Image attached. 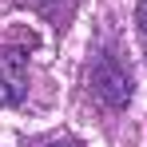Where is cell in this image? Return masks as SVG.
Here are the masks:
<instances>
[{
    "instance_id": "1",
    "label": "cell",
    "mask_w": 147,
    "mask_h": 147,
    "mask_svg": "<svg viewBox=\"0 0 147 147\" xmlns=\"http://www.w3.org/2000/svg\"><path fill=\"white\" fill-rule=\"evenodd\" d=\"M28 92V56L24 48L0 44V103H20Z\"/></svg>"
},
{
    "instance_id": "2",
    "label": "cell",
    "mask_w": 147,
    "mask_h": 147,
    "mask_svg": "<svg viewBox=\"0 0 147 147\" xmlns=\"http://www.w3.org/2000/svg\"><path fill=\"white\" fill-rule=\"evenodd\" d=\"M135 20H139V36H143V48H147V0H139V8H135Z\"/></svg>"
},
{
    "instance_id": "3",
    "label": "cell",
    "mask_w": 147,
    "mask_h": 147,
    "mask_svg": "<svg viewBox=\"0 0 147 147\" xmlns=\"http://www.w3.org/2000/svg\"><path fill=\"white\" fill-rule=\"evenodd\" d=\"M52 147H60V143H52Z\"/></svg>"
}]
</instances>
